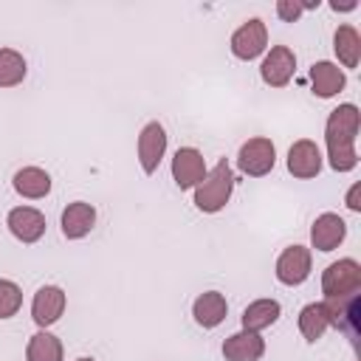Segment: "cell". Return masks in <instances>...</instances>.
Wrapping results in <instances>:
<instances>
[{
  "instance_id": "6da1fadb",
  "label": "cell",
  "mask_w": 361,
  "mask_h": 361,
  "mask_svg": "<svg viewBox=\"0 0 361 361\" xmlns=\"http://www.w3.org/2000/svg\"><path fill=\"white\" fill-rule=\"evenodd\" d=\"M358 127H361V113L355 104L347 102L330 110L324 124V144H327V161L336 172H350L358 166V152H355Z\"/></svg>"
},
{
  "instance_id": "7a4b0ae2",
  "label": "cell",
  "mask_w": 361,
  "mask_h": 361,
  "mask_svg": "<svg viewBox=\"0 0 361 361\" xmlns=\"http://www.w3.org/2000/svg\"><path fill=\"white\" fill-rule=\"evenodd\" d=\"M231 189H234V172H231L228 161L223 158L212 169H206V178L195 186V206L206 214H214V212L226 209Z\"/></svg>"
},
{
  "instance_id": "3957f363",
  "label": "cell",
  "mask_w": 361,
  "mask_h": 361,
  "mask_svg": "<svg viewBox=\"0 0 361 361\" xmlns=\"http://www.w3.org/2000/svg\"><path fill=\"white\" fill-rule=\"evenodd\" d=\"M322 290L327 296H350L361 290V265L353 257H344L338 262H330L322 274Z\"/></svg>"
},
{
  "instance_id": "277c9868",
  "label": "cell",
  "mask_w": 361,
  "mask_h": 361,
  "mask_svg": "<svg viewBox=\"0 0 361 361\" xmlns=\"http://www.w3.org/2000/svg\"><path fill=\"white\" fill-rule=\"evenodd\" d=\"M274 164H276V147H274L271 138H262V135L248 138V141L240 147V152H237V166H240V172H245L248 178H262V175H268V172L274 169Z\"/></svg>"
},
{
  "instance_id": "5b68a950",
  "label": "cell",
  "mask_w": 361,
  "mask_h": 361,
  "mask_svg": "<svg viewBox=\"0 0 361 361\" xmlns=\"http://www.w3.org/2000/svg\"><path fill=\"white\" fill-rule=\"evenodd\" d=\"M231 54L237 56V59H243V62H251V59H257L259 54H265V48H268V28H265V23L259 20V17H251V20H245L234 34H231Z\"/></svg>"
},
{
  "instance_id": "8992f818",
  "label": "cell",
  "mask_w": 361,
  "mask_h": 361,
  "mask_svg": "<svg viewBox=\"0 0 361 361\" xmlns=\"http://www.w3.org/2000/svg\"><path fill=\"white\" fill-rule=\"evenodd\" d=\"M293 71H296V54L288 45H274L259 65V76L271 87H285L290 82Z\"/></svg>"
},
{
  "instance_id": "52a82bcc",
  "label": "cell",
  "mask_w": 361,
  "mask_h": 361,
  "mask_svg": "<svg viewBox=\"0 0 361 361\" xmlns=\"http://www.w3.org/2000/svg\"><path fill=\"white\" fill-rule=\"evenodd\" d=\"M276 279L288 288L302 285L310 276V248L305 245H288L279 257H276Z\"/></svg>"
},
{
  "instance_id": "ba28073f",
  "label": "cell",
  "mask_w": 361,
  "mask_h": 361,
  "mask_svg": "<svg viewBox=\"0 0 361 361\" xmlns=\"http://www.w3.org/2000/svg\"><path fill=\"white\" fill-rule=\"evenodd\" d=\"M65 290L59 285H42L31 299V319L37 327H51L65 313Z\"/></svg>"
},
{
  "instance_id": "9c48e42d",
  "label": "cell",
  "mask_w": 361,
  "mask_h": 361,
  "mask_svg": "<svg viewBox=\"0 0 361 361\" xmlns=\"http://www.w3.org/2000/svg\"><path fill=\"white\" fill-rule=\"evenodd\" d=\"M206 178V161L203 152L195 147H180L172 158V180L178 189H195Z\"/></svg>"
},
{
  "instance_id": "30bf717a",
  "label": "cell",
  "mask_w": 361,
  "mask_h": 361,
  "mask_svg": "<svg viewBox=\"0 0 361 361\" xmlns=\"http://www.w3.org/2000/svg\"><path fill=\"white\" fill-rule=\"evenodd\" d=\"M322 305H324V313H327L330 327H336V330H341L347 336H355L358 333V316H361L358 293H350V296H327Z\"/></svg>"
},
{
  "instance_id": "8fae6325",
  "label": "cell",
  "mask_w": 361,
  "mask_h": 361,
  "mask_svg": "<svg viewBox=\"0 0 361 361\" xmlns=\"http://www.w3.org/2000/svg\"><path fill=\"white\" fill-rule=\"evenodd\" d=\"M288 172L293 178H302V180L316 178L322 172V149L316 147V141L299 138V141L290 144V149H288Z\"/></svg>"
},
{
  "instance_id": "7c38bea8",
  "label": "cell",
  "mask_w": 361,
  "mask_h": 361,
  "mask_svg": "<svg viewBox=\"0 0 361 361\" xmlns=\"http://www.w3.org/2000/svg\"><path fill=\"white\" fill-rule=\"evenodd\" d=\"M164 152H166V130L158 121L144 124V130L138 133V161H141V169L147 175H152L158 169Z\"/></svg>"
},
{
  "instance_id": "4fadbf2b",
  "label": "cell",
  "mask_w": 361,
  "mask_h": 361,
  "mask_svg": "<svg viewBox=\"0 0 361 361\" xmlns=\"http://www.w3.org/2000/svg\"><path fill=\"white\" fill-rule=\"evenodd\" d=\"M6 226L20 243H37L45 234V214L34 206H17L8 212Z\"/></svg>"
},
{
  "instance_id": "5bb4252c",
  "label": "cell",
  "mask_w": 361,
  "mask_h": 361,
  "mask_svg": "<svg viewBox=\"0 0 361 361\" xmlns=\"http://www.w3.org/2000/svg\"><path fill=\"white\" fill-rule=\"evenodd\" d=\"M347 237V223L344 217H338L336 212H324L313 220L310 226V245L316 251H333L341 245V240Z\"/></svg>"
},
{
  "instance_id": "9a60e30c",
  "label": "cell",
  "mask_w": 361,
  "mask_h": 361,
  "mask_svg": "<svg viewBox=\"0 0 361 361\" xmlns=\"http://www.w3.org/2000/svg\"><path fill=\"white\" fill-rule=\"evenodd\" d=\"M59 223H62V234L68 240H82L96 226V209L90 203H85V200H73V203H68L62 209V220Z\"/></svg>"
},
{
  "instance_id": "2e32d148",
  "label": "cell",
  "mask_w": 361,
  "mask_h": 361,
  "mask_svg": "<svg viewBox=\"0 0 361 361\" xmlns=\"http://www.w3.org/2000/svg\"><path fill=\"white\" fill-rule=\"evenodd\" d=\"M265 353V338L251 330H240L223 341L226 361H259Z\"/></svg>"
},
{
  "instance_id": "e0dca14e",
  "label": "cell",
  "mask_w": 361,
  "mask_h": 361,
  "mask_svg": "<svg viewBox=\"0 0 361 361\" xmlns=\"http://www.w3.org/2000/svg\"><path fill=\"white\" fill-rule=\"evenodd\" d=\"M310 85H313V93L319 99H330V96H336V93L344 90L347 76H344V71L336 62L322 59V62H313L310 65Z\"/></svg>"
},
{
  "instance_id": "ac0fdd59",
  "label": "cell",
  "mask_w": 361,
  "mask_h": 361,
  "mask_svg": "<svg viewBox=\"0 0 361 361\" xmlns=\"http://www.w3.org/2000/svg\"><path fill=\"white\" fill-rule=\"evenodd\" d=\"M226 313H228L226 296L217 293V290H206V293H200V296L195 299V305H192V316H195V322H197L200 327H206V330L217 327V324L226 319Z\"/></svg>"
},
{
  "instance_id": "d6986e66",
  "label": "cell",
  "mask_w": 361,
  "mask_h": 361,
  "mask_svg": "<svg viewBox=\"0 0 361 361\" xmlns=\"http://www.w3.org/2000/svg\"><path fill=\"white\" fill-rule=\"evenodd\" d=\"M14 192L20 197H28V200H39L51 192V175L39 166H23L14 172Z\"/></svg>"
},
{
  "instance_id": "ffe728a7",
  "label": "cell",
  "mask_w": 361,
  "mask_h": 361,
  "mask_svg": "<svg viewBox=\"0 0 361 361\" xmlns=\"http://www.w3.org/2000/svg\"><path fill=\"white\" fill-rule=\"evenodd\" d=\"M279 313H282V307H279L276 299H257V302H251V305L243 310V316H240V319H243V330L262 333L265 327L276 324Z\"/></svg>"
},
{
  "instance_id": "44dd1931",
  "label": "cell",
  "mask_w": 361,
  "mask_h": 361,
  "mask_svg": "<svg viewBox=\"0 0 361 361\" xmlns=\"http://www.w3.org/2000/svg\"><path fill=\"white\" fill-rule=\"evenodd\" d=\"M333 51H336V56L344 68H358V62H361V37H358V31L347 23L338 25L336 34H333Z\"/></svg>"
},
{
  "instance_id": "7402d4cb",
  "label": "cell",
  "mask_w": 361,
  "mask_h": 361,
  "mask_svg": "<svg viewBox=\"0 0 361 361\" xmlns=\"http://www.w3.org/2000/svg\"><path fill=\"white\" fill-rule=\"evenodd\" d=\"M25 361H62V341L48 330L34 333L25 347Z\"/></svg>"
},
{
  "instance_id": "603a6c76",
  "label": "cell",
  "mask_w": 361,
  "mask_h": 361,
  "mask_svg": "<svg viewBox=\"0 0 361 361\" xmlns=\"http://www.w3.org/2000/svg\"><path fill=\"white\" fill-rule=\"evenodd\" d=\"M327 327H330V322H327V313H324L322 302H310L299 310V333L307 341H319Z\"/></svg>"
},
{
  "instance_id": "cb8c5ba5",
  "label": "cell",
  "mask_w": 361,
  "mask_h": 361,
  "mask_svg": "<svg viewBox=\"0 0 361 361\" xmlns=\"http://www.w3.org/2000/svg\"><path fill=\"white\" fill-rule=\"evenodd\" d=\"M28 65L25 56L14 48H0V87H14L25 79Z\"/></svg>"
},
{
  "instance_id": "d4e9b609",
  "label": "cell",
  "mask_w": 361,
  "mask_h": 361,
  "mask_svg": "<svg viewBox=\"0 0 361 361\" xmlns=\"http://www.w3.org/2000/svg\"><path fill=\"white\" fill-rule=\"evenodd\" d=\"M23 305V290L11 279H0V319H11Z\"/></svg>"
},
{
  "instance_id": "484cf974",
  "label": "cell",
  "mask_w": 361,
  "mask_h": 361,
  "mask_svg": "<svg viewBox=\"0 0 361 361\" xmlns=\"http://www.w3.org/2000/svg\"><path fill=\"white\" fill-rule=\"evenodd\" d=\"M276 14H279V20H285V23H296V20L305 14L302 0H276Z\"/></svg>"
},
{
  "instance_id": "4316f807",
  "label": "cell",
  "mask_w": 361,
  "mask_h": 361,
  "mask_svg": "<svg viewBox=\"0 0 361 361\" xmlns=\"http://www.w3.org/2000/svg\"><path fill=\"white\" fill-rule=\"evenodd\" d=\"M361 183H353L350 186V192H347V209L350 212H361Z\"/></svg>"
},
{
  "instance_id": "83f0119b",
  "label": "cell",
  "mask_w": 361,
  "mask_h": 361,
  "mask_svg": "<svg viewBox=\"0 0 361 361\" xmlns=\"http://www.w3.org/2000/svg\"><path fill=\"white\" fill-rule=\"evenodd\" d=\"M355 6H358L355 0H347V3H338V0H333V3H330V8H333V11H353Z\"/></svg>"
},
{
  "instance_id": "f1b7e54d",
  "label": "cell",
  "mask_w": 361,
  "mask_h": 361,
  "mask_svg": "<svg viewBox=\"0 0 361 361\" xmlns=\"http://www.w3.org/2000/svg\"><path fill=\"white\" fill-rule=\"evenodd\" d=\"M76 361H93V358H76Z\"/></svg>"
}]
</instances>
